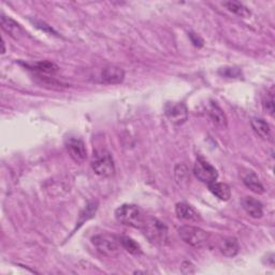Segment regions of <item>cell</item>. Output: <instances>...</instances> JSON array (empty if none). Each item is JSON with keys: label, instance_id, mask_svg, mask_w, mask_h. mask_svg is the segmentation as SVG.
I'll use <instances>...</instances> for the list:
<instances>
[{"label": "cell", "instance_id": "cell-18", "mask_svg": "<svg viewBox=\"0 0 275 275\" xmlns=\"http://www.w3.org/2000/svg\"><path fill=\"white\" fill-rule=\"evenodd\" d=\"M35 71H37L40 76H54L58 72V67L52 61H40L37 62L34 67Z\"/></svg>", "mask_w": 275, "mask_h": 275}, {"label": "cell", "instance_id": "cell-27", "mask_svg": "<svg viewBox=\"0 0 275 275\" xmlns=\"http://www.w3.org/2000/svg\"><path fill=\"white\" fill-rule=\"evenodd\" d=\"M190 268H193V265L188 262V261H186V262H183L182 264V272L185 273V274H188V273H193L192 271H190Z\"/></svg>", "mask_w": 275, "mask_h": 275}, {"label": "cell", "instance_id": "cell-5", "mask_svg": "<svg viewBox=\"0 0 275 275\" xmlns=\"http://www.w3.org/2000/svg\"><path fill=\"white\" fill-rule=\"evenodd\" d=\"M179 236L186 244L196 248L203 247L209 241L208 232L193 226H183L179 229Z\"/></svg>", "mask_w": 275, "mask_h": 275}, {"label": "cell", "instance_id": "cell-25", "mask_svg": "<svg viewBox=\"0 0 275 275\" xmlns=\"http://www.w3.org/2000/svg\"><path fill=\"white\" fill-rule=\"evenodd\" d=\"M31 22L34 23L35 25H36L38 28H40V29H42V30L47 31V32H55L51 26L46 25L45 23H43V22H41V21H31ZM55 34H56V32H55Z\"/></svg>", "mask_w": 275, "mask_h": 275}, {"label": "cell", "instance_id": "cell-28", "mask_svg": "<svg viewBox=\"0 0 275 275\" xmlns=\"http://www.w3.org/2000/svg\"><path fill=\"white\" fill-rule=\"evenodd\" d=\"M6 52V48H5V41L3 40V54Z\"/></svg>", "mask_w": 275, "mask_h": 275}, {"label": "cell", "instance_id": "cell-19", "mask_svg": "<svg viewBox=\"0 0 275 275\" xmlns=\"http://www.w3.org/2000/svg\"><path fill=\"white\" fill-rule=\"evenodd\" d=\"M97 209H98V202H97V201H92L86 205V208L83 210L82 212H81V214L79 216V221H78V224H77V228L78 229L85 222H87L88 220H91V218L94 217V215L96 214Z\"/></svg>", "mask_w": 275, "mask_h": 275}, {"label": "cell", "instance_id": "cell-9", "mask_svg": "<svg viewBox=\"0 0 275 275\" xmlns=\"http://www.w3.org/2000/svg\"><path fill=\"white\" fill-rule=\"evenodd\" d=\"M124 78V70L115 64H108L101 71V81L106 84H119L123 82Z\"/></svg>", "mask_w": 275, "mask_h": 275}, {"label": "cell", "instance_id": "cell-1", "mask_svg": "<svg viewBox=\"0 0 275 275\" xmlns=\"http://www.w3.org/2000/svg\"><path fill=\"white\" fill-rule=\"evenodd\" d=\"M141 230L144 236L153 244L161 245L168 241V228L167 226L157 218L148 217L145 218Z\"/></svg>", "mask_w": 275, "mask_h": 275}, {"label": "cell", "instance_id": "cell-8", "mask_svg": "<svg viewBox=\"0 0 275 275\" xmlns=\"http://www.w3.org/2000/svg\"><path fill=\"white\" fill-rule=\"evenodd\" d=\"M165 113L170 122L175 125L184 124L188 118L187 108L182 102H169L165 108Z\"/></svg>", "mask_w": 275, "mask_h": 275}, {"label": "cell", "instance_id": "cell-7", "mask_svg": "<svg viewBox=\"0 0 275 275\" xmlns=\"http://www.w3.org/2000/svg\"><path fill=\"white\" fill-rule=\"evenodd\" d=\"M64 145L69 153L70 157L74 159L76 163L82 164L87 158V151L84 142L77 136H69L64 141Z\"/></svg>", "mask_w": 275, "mask_h": 275}, {"label": "cell", "instance_id": "cell-20", "mask_svg": "<svg viewBox=\"0 0 275 275\" xmlns=\"http://www.w3.org/2000/svg\"><path fill=\"white\" fill-rule=\"evenodd\" d=\"M224 6L227 8L230 12L237 14L240 18L247 19L250 16V11L248 10V8L239 2H226L224 3Z\"/></svg>", "mask_w": 275, "mask_h": 275}, {"label": "cell", "instance_id": "cell-24", "mask_svg": "<svg viewBox=\"0 0 275 275\" xmlns=\"http://www.w3.org/2000/svg\"><path fill=\"white\" fill-rule=\"evenodd\" d=\"M263 106L270 115L274 114V98L272 94H269V96H266V99L264 100Z\"/></svg>", "mask_w": 275, "mask_h": 275}, {"label": "cell", "instance_id": "cell-10", "mask_svg": "<svg viewBox=\"0 0 275 275\" xmlns=\"http://www.w3.org/2000/svg\"><path fill=\"white\" fill-rule=\"evenodd\" d=\"M245 212L253 218H260L263 215V209L260 201L253 197H244L241 201Z\"/></svg>", "mask_w": 275, "mask_h": 275}, {"label": "cell", "instance_id": "cell-23", "mask_svg": "<svg viewBox=\"0 0 275 275\" xmlns=\"http://www.w3.org/2000/svg\"><path fill=\"white\" fill-rule=\"evenodd\" d=\"M220 75H222L225 78H229V79H236L239 78L241 75V71L237 68H223L220 71Z\"/></svg>", "mask_w": 275, "mask_h": 275}, {"label": "cell", "instance_id": "cell-15", "mask_svg": "<svg viewBox=\"0 0 275 275\" xmlns=\"http://www.w3.org/2000/svg\"><path fill=\"white\" fill-rule=\"evenodd\" d=\"M209 189L211 191L215 197H217L220 200L223 201H227L231 197V189L229 187V185L225 184V183H217L213 182L211 184H209Z\"/></svg>", "mask_w": 275, "mask_h": 275}, {"label": "cell", "instance_id": "cell-26", "mask_svg": "<svg viewBox=\"0 0 275 275\" xmlns=\"http://www.w3.org/2000/svg\"><path fill=\"white\" fill-rule=\"evenodd\" d=\"M189 37L191 39V42L193 43V45H196V46H202V45H203V40H202L198 35L192 34V32H190Z\"/></svg>", "mask_w": 275, "mask_h": 275}, {"label": "cell", "instance_id": "cell-2", "mask_svg": "<svg viewBox=\"0 0 275 275\" xmlns=\"http://www.w3.org/2000/svg\"><path fill=\"white\" fill-rule=\"evenodd\" d=\"M116 220L123 225L129 227L141 229L144 224L145 217L139 207L134 204H124L115 211Z\"/></svg>", "mask_w": 275, "mask_h": 275}, {"label": "cell", "instance_id": "cell-13", "mask_svg": "<svg viewBox=\"0 0 275 275\" xmlns=\"http://www.w3.org/2000/svg\"><path fill=\"white\" fill-rule=\"evenodd\" d=\"M2 28L15 39H20L24 35V30L20 24L5 15L2 16Z\"/></svg>", "mask_w": 275, "mask_h": 275}, {"label": "cell", "instance_id": "cell-12", "mask_svg": "<svg viewBox=\"0 0 275 275\" xmlns=\"http://www.w3.org/2000/svg\"><path fill=\"white\" fill-rule=\"evenodd\" d=\"M175 213H176L177 217L181 218V220H184V221H188V222L200 221V216L196 212V210L191 208L189 204L184 203V202H181V203L176 204Z\"/></svg>", "mask_w": 275, "mask_h": 275}, {"label": "cell", "instance_id": "cell-3", "mask_svg": "<svg viewBox=\"0 0 275 275\" xmlns=\"http://www.w3.org/2000/svg\"><path fill=\"white\" fill-rule=\"evenodd\" d=\"M92 168L97 175L102 177L112 176L115 172V165L111 153L107 150H97L94 152Z\"/></svg>", "mask_w": 275, "mask_h": 275}, {"label": "cell", "instance_id": "cell-14", "mask_svg": "<svg viewBox=\"0 0 275 275\" xmlns=\"http://www.w3.org/2000/svg\"><path fill=\"white\" fill-rule=\"evenodd\" d=\"M239 249H240L239 243L237 239L234 238H226L220 243L221 253L226 257L232 258L234 256H237L239 253Z\"/></svg>", "mask_w": 275, "mask_h": 275}, {"label": "cell", "instance_id": "cell-17", "mask_svg": "<svg viewBox=\"0 0 275 275\" xmlns=\"http://www.w3.org/2000/svg\"><path fill=\"white\" fill-rule=\"evenodd\" d=\"M243 183L245 184L247 188H249L255 193H259V195H261V193L264 192L263 185L254 172H248L246 175H244Z\"/></svg>", "mask_w": 275, "mask_h": 275}, {"label": "cell", "instance_id": "cell-11", "mask_svg": "<svg viewBox=\"0 0 275 275\" xmlns=\"http://www.w3.org/2000/svg\"><path fill=\"white\" fill-rule=\"evenodd\" d=\"M208 114L212 122L220 128L227 127V116L216 102H211L208 107Z\"/></svg>", "mask_w": 275, "mask_h": 275}, {"label": "cell", "instance_id": "cell-6", "mask_svg": "<svg viewBox=\"0 0 275 275\" xmlns=\"http://www.w3.org/2000/svg\"><path fill=\"white\" fill-rule=\"evenodd\" d=\"M193 173H195L196 177L199 181L208 185L216 182L218 177L217 170L202 157L197 158L195 167H193Z\"/></svg>", "mask_w": 275, "mask_h": 275}, {"label": "cell", "instance_id": "cell-16", "mask_svg": "<svg viewBox=\"0 0 275 275\" xmlns=\"http://www.w3.org/2000/svg\"><path fill=\"white\" fill-rule=\"evenodd\" d=\"M252 127L254 129V131L259 135L260 138L264 140H269L271 138V128L269 126V124L265 122L263 118L260 117H254L252 119Z\"/></svg>", "mask_w": 275, "mask_h": 275}, {"label": "cell", "instance_id": "cell-21", "mask_svg": "<svg viewBox=\"0 0 275 275\" xmlns=\"http://www.w3.org/2000/svg\"><path fill=\"white\" fill-rule=\"evenodd\" d=\"M118 241L119 244L122 245V247L126 249L128 253H130L132 255H140L142 253L141 246L138 244L133 239L129 237H120L118 238Z\"/></svg>", "mask_w": 275, "mask_h": 275}, {"label": "cell", "instance_id": "cell-22", "mask_svg": "<svg viewBox=\"0 0 275 275\" xmlns=\"http://www.w3.org/2000/svg\"><path fill=\"white\" fill-rule=\"evenodd\" d=\"M175 180L179 184L186 183L188 180V170L185 165L179 164L175 167Z\"/></svg>", "mask_w": 275, "mask_h": 275}, {"label": "cell", "instance_id": "cell-4", "mask_svg": "<svg viewBox=\"0 0 275 275\" xmlns=\"http://www.w3.org/2000/svg\"><path fill=\"white\" fill-rule=\"evenodd\" d=\"M92 243L103 256L116 257L119 254V241L111 234H97V236L92 238Z\"/></svg>", "mask_w": 275, "mask_h": 275}]
</instances>
